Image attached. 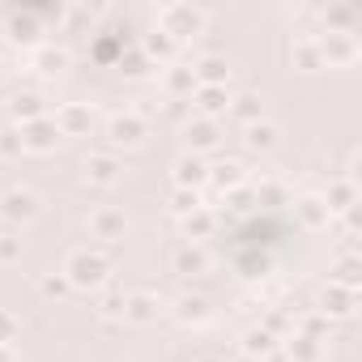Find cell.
<instances>
[{
  "label": "cell",
  "instance_id": "cell-1",
  "mask_svg": "<svg viewBox=\"0 0 362 362\" xmlns=\"http://www.w3.org/2000/svg\"><path fill=\"white\" fill-rule=\"evenodd\" d=\"M107 273H111L107 256H98V252H90V247L73 252L69 264H64V277H69L73 286H81V290H98V286L107 281Z\"/></svg>",
  "mask_w": 362,
  "mask_h": 362
},
{
  "label": "cell",
  "instance_id": "cell-2",
  "mask_svg": "<svg viewBox=\"0 0 362 362\" xmlns=\"http://www.w3.org/2000/svg\"><path fill=\"white\" fill-rule=\"evenodd\" d=\"M201 13L197 9H188V5H170V9H162V35H170V39H188V35H197L201 30Z\"/></svg>",
  "mask_w": 362,
  "mask_h": 362
},
{
  "label": "cell",
  "instance_id": "cell-3",
  "mask_svg": "<svg viewBox=\"0 0 362 362\" xmlns=\"http://www.w3.org/2000/svg\"><path fill=\"white\" fill-rule=\"evenodd\" d=\"M22 145L26 149H35V153H47V149H56L60 145V128H56V119H30V124H22Z\"/></svg>",
  "mask_w": 362,
  "mask_h": 362
},
{
  "label": "cell",
  "instance_id": "cell-4",
  "mask_svg": "<svg viewBox=\"0 0 362 362\" xmlns=\"http://www.w3.org/2000/svg\"><path fill=\"white\" fill-rule=\"evenodd\" d=\"M205 179H209V170H205V162L192 153V158H179L175 162V184L179 188H188V192H197L201 184H205Z\"/></svg>",
  "mask_w": 362,
  "mask_h": 362
},
{
  "label": "cell",
  "instance_id": "cell-5",
  "mask_svg": "<svg viewBox=\"0 0 362 362\" xmlns=\"http://www.w3.org/2000/svg\"><path fill=\"white\" fill-rule=\"evenodd\" d=\"M226 107H230V98H226L222 86H197V111H201V119H218Z\"/></svg>",
  "mask_w": 362,
  "mask_h": 362
},
{
  "label": "cell",
  "instance_id": "cell-6",
  "mask_svg": "<svg viewBox=\"0 0 362 362\" xmlns=\"http://www.w3.org/2000/svg\"><path fill=\"white\" fill-rule=\"evenodd\" d=\"M39 35H43V30H39V13L26 9V13H13V18H9V39H13V43H39Z\"/></svg>",
  "mask_w": 362,
  "mask_h": 362
},
{
  "label": "cell",
  "instance_id": "cell-7",
  "mask_svg": "<svg viewBox=\"0 0 362 362\" xmlns=\"http://www.w3.org/2000/svg\"><path fill=\"white\" fill-rule=\"evenodd\" d=\"M145 136V119H136V115H115L111 119V141L115 145H136Z\"/></svg>",
  "mask_w": 362,
  "mask_h": 362
},
{
  "label": "cell",
  "instance_id": "cell-8",
  "mask_svg": "<svg viewBox=\"0 0 362 362\" xmlns=\"http://www.w3.org/2000/svg\"><path fill=\"white\" fill-rule=\"evenodd\" d=\"M90 230H94V239H119V235H124V214L98 209V214L90 218Z\"/></svg>",
  "mask_w": 362,
  "mask_h": 362
},
{
  "label": "cell",
  "instance_id": "cell-9",
  "mask_svg": "<svg viewBox=\"0 0 362 362\" xmlns=\"http://www.w3.org/2000/svg\"><path fill=\"white\" fill-rule=\"evenodd\" d=\"M0 205H5V218H13V222L35 218V197H30V192H9Z\"/></svg>",
  "mask_w": 362,
  "mask_h": 362
},
{
  "label": "cell",
  "instance_id": "cell-10",
  "mask_svg": "<svg viewBox=\"0 0 362 362\" xmlns=\"http://www.w3.org/2000/svg\"><path fill=\"white\" fill-rule=\"evenodd\" d=\"M188 145H192V149H209V145H218V124H214V119H197V124H188Z\"/></svg>",
  "mask_w": 362,
  "mask_h": 362
},
{
  "label": "cell",
  "instance_id": "cell-11",
  "mask_svg": "<svg viewBox=\"0 0 362 362\" xmlns=\"http://www.w3.org/2000/svg\"><path fill=\"white\" fill-rule=\"evenodd\" d=\"M192 77H197V86H222V81H226V64L209 56V60H201V64L192 69Z\"/></svg>",
  "mask_w": 362,
  "mask_h": 362
},
{
  "label": "cell",
  "instance_id": "cell-12",
  "mask_svg": "<svg viewBox=\"0 0 362 362\" xmlns=\"http://www.w3.org/2000/svg\"><path fill=\"white\" fill-rule=\"evenodd\" d=\"M90 124V115L81 111V107H60V115H56V128H60V136H73V132H81Z\"/></svg>",
  "mask_w": 362,
  "mask_h": 362
},
{
  "label": "cell",
  "instance_id": "cell-13",
  "mask_svg": "<svg viewBox=\"0 0 362 362\" xmlns=\"http://www.w3.org/2000/svg\"><path fill=\"white\" fill-rule=\"evenodd\" d=\"M349 307H354V290H349V286H328V290H324V311L345 315Z\"/></svg>",
  "mask_w": 362,
  "mask_h": 362
},
{
  "label": "cell",
  "instance_id": "cell-14",
  "mask_svg": "<svg viewBox=\"0 0 362 362\" xmlns=\"http://www.w3.org/2000/svg\"><path fill=\"white\" fill-rule=\"evenodd\" d=\"M124 315H128V320H136V324H149V320L158 315V303H153L149 294H132V298H128V307H124Z\"/></svg>",
  "mask_w": 362,
  "mask_h": 362
},
{
  "label": "cell",
  "instance_id": "cell-15",
  "mask_svg": "<svg viewBox=\"0 0 362 362\" xmlns=\"http://www.w3.org/2000/svg\"><path fill=\"white\" fill-rule=\"evenodd\" d=\"M115 170H119V166H115V158H90V162H86V175L94 179V184H111Z\"/></svg>",
  "mask_w": 362,
  "mask_h": 362
},
{
  "label": "cell",
  "instance_id": "cell-16",
  "mask_svg": "<svg viewBox=\"0 0 362 362\" xmlns=\"http://www.w3.org/2000/svg\"><path fill=\"white\" fill-rule=\"evenodd\" d=\"M226 111H235L239 119H247V124H256V119H260V98H256V94H239V98H235V103H230Z\"/></svg>",
  "mask_w": 362,
  "mask_h": 362
},
{
  "label": "cell",
  "instance_id": "cell-17",
  "mask_svg": "<svg viewBox=\"0 0 362 362\" xmlns=\"http://www.w3.org/2000/svg\"><path fill=\"white\" fill-rule=\"evenodd\" d=\"M247 141H252L256 149H273V141H277V128H273V124H252V128H247Z\"/></svg>",
  "mask_w": 362,
  "mask_h": 362
},
{
  "label": "cell",
  "instance_id": "cell-18",
  "mask_svg": "<svg viewBox=\"0 0 362 362\" xmlns=\"http://www.w3.org/2000/svg\"><path fill=\"white\" fill-rule=\"evenodd\" d=\"M298 209H303L307 226H324V222H328V205H324V201H315V197H307V201H303Z\"/></svg>",
  "mask_w": 362,
  "mask_h": 362
},
{
  "label": "cell",
  "instance_id": "cell-19",
  "mask_svg": "<svg viewBox=\"0 0 362 362\" xmlns=\"http://www.w3.org/2000/svg\"><path fill=\"white\" fill-rule=\"evenodd\" d=\"M209 179H218V188H235L239 179H243V166L239 162H226V166H214V175Z\"/></svg>",
  "mask_w": 362,
  "mask_h": 362
},
{
  "label": "cell",
  "instance_id": "cell-20",
  "mask_svg": "<svg viewBox=\"0 0 362 362\" xmlns=\"http://www.w3.org/2000/svg\"><path fill=\"white\" fill-rule=\"evenodd\" d=\"M13 111H18V119H26V124H30V119H43V103H39L35 94L18 98V103H13Z\"/></svg>",
  "mask_w": 362,
  "mask_h": 362
},
{
  "label": "cell",
  "instance_id": "cell-21",
  "mask_svg": "<svg viewBox=\"0 0 362 362\" xmlns=\"http://www.w3.org/2000/svg\"><path fill=\"white\" fill-rule=\"evenodd\" d=\"M26 145H22V132L18 128H5V132H0V158H18Z\"/></svg>",
  "mask_w": 362,
  "mask_h": 362
},
{
  "label": "cell",
  "instance_id": "cell-22",
  "mask_svg": "<svg viewBox=\"0 0 362 362\" xmlns=\"http://www.w3.org/2000/svg\"><path fill=\"white\" fill-rule=\"evenodd\" d=\"M64 60H69L64 52H56V47H43V52H39V64H43L39 73H60V69H64Z\"/></svg>",
  "mask_w": 362,
  "mask_h": 362
},
{
  "label": "cell",
  "instance_id": "cell-23",
  "mask_svg": "<svg viewBox=\"0 0 362 362\" xmlns=\"http://www.w3.org/2000/svg\"><path fill=\"white\" fill-rule=\"evenodd\" d=\"M166 81H170V90H192V86H197V77H192V69H184V64H175Z\"/></svg>",
  "mask_w": 362,
  "mask_h": 362
},
{
  "label": "cell",
  "instance_id": "cell-24",
  "mask_svg": "<svg viewBox=\"0 0 362 362\" xmlns=\"http://www.w3.org/2000/svg\"><path fill=\"white\" fill-rule=\"evenodd\" d=\"M175 209H179V214H197V209H201V197H197V192H188V188H179Z\"/></svg>",
  "mask_w": 362,
  "mask_h": 362
},
{
  "label": "cell",
  "instance_id": "cell-25",
  "mask_svg": "<svg viewBox=\"0 0 362 362\" xmlns=\"http://www.w3.org/2000/svg\"><path fill=\"white\" fill-rule=\"evenodd\" d=\"M13 332H18L13 315H5V311H0V345H9V341H13Z\"/></svg>",
  "mask_w": 362,
  "mask_h": 362
},
{
  "label": "cell",
  "instance_id": "cell-26",
  "mask_svg": "<svg viewBox=\"0 0 362 362\" xmlns=\"http://www.w3.org/2000/svg\"><path fill=\"white\" fill-rule=\"evenodd\" d=\"M269 345H273V337H269V332H252V337H247V349H252V354H256V349L264 354Z\"/></svg>",
  "mask_w": 362,
  "mask_h": 362
},
{
  "label": "cell",
  "instance_id": "cell-27",
  "mask_svg": "<svg viewBox=\"0 0 362 362\" xmlns=\"http://www.w3.org/2000/svg\"><path fill=\"white\" fill-rule=\"evenodd\" d=\"M18 256V243L13 239H0V260H13Z\"/></svg>",
  "mask_w": 362,
  "mask_h": 362
},
{
  "label": "cell",
  "instance_id": "cell-28",
  "mask_svg": "<svg viewBox=\"0 0 362 362\" xmlns=\"http://www.w3.org/2000/svg\"><path fill=\"white\" fill-rule=\"evenodd\" d=\"M0 81H5V60H0Z\"/></svg>",
  "mask_w": 362,
  "mask_h": 362
}]
</instances>
